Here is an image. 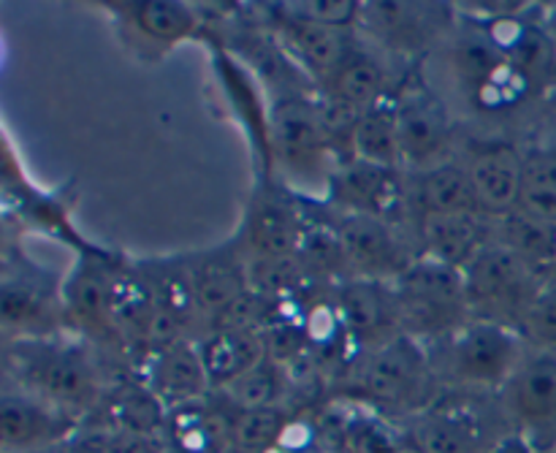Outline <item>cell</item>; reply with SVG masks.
<instances>
[{
	"label": "cell",
	"instance_id": "17",
	"mask_svg": "<svg viewBox=\"0 0 556 453\" xmlns=\"http://www.w3.org/2000/svg\"><path fill=\"white\" fill-rule=\"evenodd\" d=\"M424 259H434L454 269H465L483 248L494 242V226L486 215H424Z\"/></svg>",
	"mask_w": 556,
	"mask_h": 453
},
{
	"label": "cell",
	"instance_id": "18",
	"mask_svg": "<svg viewBox=\"0 0 556 453\" xmlns=\"http://www.w3.org/2000/svg\"><path fill=\"white\" fill-rule=\"evenodd\" d=\"M199 351L212 389L220 391L264 362L266 340L264 331L255 329H212L199 342Z\"/></svg>",
	"mask_w": 556,
	"mask_h": 453
},
{
	"label": "cell",
	"instance_id": "34",
	"mask_svg": "<svg viewBox=\"0 0 556 453\" xmlns=\"http://www.w3.org/2000/svg\"><path fill=\"white\" fill-rule=\"evenodd\" d=\"M510 65V58L492 41V38H465L454 52V68L462 76L467 87L476 90H486L500 74Z\"/></svg>",
	"mask_w": 556,
	"mask_h": 453
},
{
	"label": "cell",
	"instance_id": "4",
	"mask_svg": "<svg viewBox=\"0 0 556 453\" xmlns=\"http://www.w3.org/2000/svg\"><path fill=\"white\" fill-rule=\"evenodd\" d=\"M25 373L38 400L81 421L101 402L96 369L71 348H38L25 358Z\"/></svg>",
	"mask_w": 556,
	"mask_h": 453
},
{
	"label": "cell",
	"instance_id": "3",
	"mask_svg": "<svg viewBox=\"0 0 556 453\" xmlns=\"http://www.w3.org/2000/svg\"><path fill=\"white\" fill-rule=\"evenodd\" d=\"M429 378L432 369L421 342L396 335L394 340L372 348L358 373V386L375 405L413 411L427 400Z\"/></svg>",
	"mask_w": 556,
	"mask_h": 453
},
{
	"label": "cell",
	"instance_id": "44",
	"mask_svg": "<svg viewBox=\"0 0 556 453\" xmlns=\"http://www.w3.org/2000/svg\"><path fill=\"white\" fill-rule=\"evenodd\" d=\"M554 453H556V449H554Z\"/></svg>",
	"mask_w": 556,
	"mask_h": 453
},
{
	"label": "cell",
	"instance_id": "25",
	"mask_svg": "<svg viewBox=\"0 0 556 453\" xmlns=\"http://www.w3.org/2000/svg\"><path fill=\"white\" fill-rule=\"evenodd\" d=\"M109 313H112V326L123 331L128 340L144 345L150 326L155 320V299H152L150 286L144 277L136 272H114L112 293H109Z\"/></svg>",
	"mask_w": 556,
	"mask_h": 453
},
{
	"label": "cell",
	"instance_id": "1",
	"mask_svg": "<svg viewBox=\"0 0 556 453\" xmlns=\"http://www.w3.org/2000/svg\"><path fill=\"white\" fill-rule=\"evenodd\" d=\"M465 293L470 313H478L481 320L514 326L525 324L538 291L546 280L535 275L516 253L505 244L492 242L483 248L470 264L462 269ZM516 329V326H514Z\"/></svg>",
	"mask_w": 556,
	"mask_h": 453
},
{
	"label": "cell",
	"instance_id": "36",
	"mask_svg": "<svg viewBox=\"0 0 556 453\" xmlns=\"http://www.w3.org/2000/svg\"><path fill=\"white\" fill-rule=\"evenodd\" d=\"M380 36L394 47H413L424 36L421 5L410 3H372L367 5Z\"/></svg>",
	"mask_w": 556,
	"mask_h": 453
},
{
	"label": "cell",
	"instance_id": "6",
	"mask_svg": "<svg viewBox=\"0 0 556 453\" xmlns=\"http://www.w3.org/2000/svg\"><path fill=\"white\" fill-rule=\"evenodd\" d=\"M81 424L36 394H3L0 449L3 453H41L65 445Z\"/></svg>",
	"mask_w": 556,
	"mask_h": 453
},
{
	"label": "cell",
	"instance_id": "10",
	"mask_svg": "<svg viewBox=\"0 0 556 453\" xmlns=\"http://www.w3.org/2000/svg\"><path fill=\"white\" fill-rule=\"evenodd\" d=\"M271 139L280 161L291 172H315L329 152V130L324 112L304 98H282L269 117Z\"/></svg>",
	"mask_w": 556,
	"mask_h": 453
},
{
	"label": "cell",
	"instance_id": "15",
	"mask_svg": "<svg viewBox=\"0 0 556 453\" xmlns=\"http://www.w3.org/2000/svg\"><path fill=\"white\" fill-rule=\"evenodd\" d=\"M190 280H193L199 315L215 320L217 315L226 313L250 291L248 259L242 255L239 242L195 255L190 264Z\"/></svg>",
	"mask_w": 556,
	"mask_h": 453
},
{
	"label": "cell",
	"instance_id": "37",
	"mask_svg": "<svg viewBox=\"0 0 556 453\" xmlns=\"http://www.w3.org/2000/svg\"><path fill=\"white\" fill-rule=\"evenodd\" d=\"M329 435L345 453H400L394 435L383 424L372 421V418L345 421L331 429Z\"/></svg>",
	"mask_w": 556,
	"mask_h": 453
},
{
	"label": "cell",
	"instance_id": "42",
	"mask_svg": "<svg viewBox=\"0 0 556 453\" xmlns=\"http://www.w3.org/2000/svg\"><path fill=\"white\" fill-rule=\"evenodd\" d=\"M486 453H535V445H532V440L525 432L514 429V432L503 435Z\"/></svg>",
	"mask_w": 556,
	"mask_h": 453
},
{
	"label": "cell",
	"instance_id": "41",
	"mask_svg": "<svg viewBox=\"0 0 556 453\" xmlns=\"http://www.w3.org/2000/svg\"><path fill=\"white\" fill-rule=\"evenodd\" d=\"M112 453H166V440L155 435L112 429Z\"/></svg>",
	"mask_w": 556,
	"mask_h": 453
},
{
	"label": "cell",
	"instance_id": "7",
	"mask_svg": "<svg viewBox=\"0 0 556 453\" xmlns=\"http://www.w3.org/2000/svg\"><path fill=\"white\" fill-rule=\"evenodd\" d=\"M329 196L353 215H369L378 221H394L407 199V188L400 168L372 166L364 161H351L329 177Z\"/></svg>",
	"mask_w": 556,
	"mask_h": 453
},
{
	"label": "cell",
	"instance_id": "12",
	"mask_svg": "<svg viewBox=\"0 0 556 453\" xmlns=\"http://www.w3.org/2000/svg\"><path fill=\"white\" fill-rule=\"evenodd\" d=\"M396 128H400L402 163L427 166L451 139V119L438 96L424 85L410 87L396 98Z\"/></svg>",
	"mask_w": 556,
	"mask_h": 453
},
{
	"label": "cell",
	"instance_id": "21",
	"mask_svg": "<svg viewBox=\"0 0 556 453\" xmlns=\"http://www.w3.org/2000/svg\"><path fill=\"white\" fill-rule=\"evenodd\" d=\"M282 36H286L288 47L293 49L296 60H302L304 68L309 74L320 76L326 81L331 79L337 68L348 60L353 52V43L348 41L345 30H334V27L315 25V22L296 20V16H282Z\"/></svg>",
	"mask_w": 556,
	"mask_h": 453
},
{
	"label": "cell",
	"instance_id": "28",
	"mask_svg": "<svg viewBox=\"0 0 556 453\" xmlns=\"http://www.w3.org/2000/svg\"><path fill=\"white\" fill-rule=\"evenodd\" d=\"M101 421L112 429L163 438L168 424V407L144 383H128L109 397Z\"/></svg>",
	"mask_w": 556,
	"mask_h": 453
},
{
	"label": "cell",
	"instance_id": "22",
	"mask_svg": "<svg viewBox=\"0 0 556 453\" xmlns=\"http://www.w3.org/2000/svg\"><path fill=\"white\" fill-rule=\"evenodd\" d=\"M331 103L348 109L353 114H362L372 109L386 98V71L372 54L353 49L345 63L331 74L326 81Z\"/></svg>",
	"mask_w": 556,
	"mask_h": 453
},
{
	"label": "cell",
	"instance_id": "23",
	"mask_svg": "<svg viewBox=\"0 0 556 453\" xmlns=\"http://www.w3.org/2000/svg\"><path fill=\"white\" fill-rule=\"evenodd\" d=\"M109 293H112V272L92 261H81L63 286L65 313L79 320L85 329H114L112 313H109Z\"/></svg>",
	"mask_w": 556,
	"mask_h": 453
},
{
	"label": "cell",
	"instance_id": "13",
	"mask_svg": "<svg viewBox=\"0 0 556 453\" xmlns=\"http://www.w3.org/2000/svg\"><path fill=\"white\" fill-rule=\"evenodd\" d=\"M141 383L168 407L190 405L210 394L212 383L206 375L204 362H201L199 342L179 340L163 351L150 353V362L144 367V380Z\"/></svg>",
	"mask_w": 556,
	"mask_h": 453
},
{
	"label": "cell",
	"instance_id": "16",
	"mask_svg": "<svg viewBox=\"0 0 556 453\" xmlns=\"http://www.w3.org/2000/svg\"><path fill=\"white\" fill-rule=\"evenodd\" d=\"M472 193L486 217H505L519 210L521 155L508 144H492L478 150L467 163Z\"/></svg>",
	"mask_w": 556,
	"mask_h": 453
},
{
	"label": "cell",
	"instance_id": "38",
	"mask_svg": "<svg viewBox=\"0 0 556 453\" xmlns=\"http://www.w3.org/2000/svg\"><path fill=\"white\" fill-rule=\"evenodd\" d=\"M521 335L541 351L556 353V277L546 280L521 324Z\"/></svg>",
	"mask_w": 556,
	"mask_h": 453
},
{
	"label": "cell",
	"instance_id": "30",
	"mask_svg": "<svg viewBox=\"0 0 556 453\" xmlns=\"http://www.w3.org/2000/svg\"><path fill=\"white\" fill-rule=\"evenodd\" d=\"M282 389H286V375L277 362L269 356L261 364H255L250 373L228 383L220 389V400L231 407L233 413H248V411H264V407H280Z\"/></svg>",
	"mask_w": 556,
	"mask_h": 453
},
{
	"label": "cell",
	"instance_id": "43",
	"mask_svg": "<svg viewBox=\"0 0 556 453\" xmlns=\"http://www.w3.org/2000/svg\"><path fill=\"white\" fill-rule=\"evenodd\" d=\"M226 453H242V451H239V449H233V445H231V449H228Z\"/></svg>",
	"mask_w": 556,
	"mask_h": 453
},
{
	"label": "cell",
	"instance_id": "39",
	"mask_svg": "<svg viewBox=\"0 0 556 453\" xmlns=\"http://www.w3.org/2000/svg\"><path fill=\"white\" fill-rule=\"evenodd\" d=\"M282 9L291 11V16H296V20L348 30L358 20L362 3H356V0H304V3H288Z\"/></svg>",
	"mask_w": 556,
	"mask_h": 453
},
{
	"label": "cell",
	"instance_id": "19",
	"mask_svg": "<svg viewBox=\"0 0 556 453\" xmlns=\"http://www.w3.org/2000/svg\"><path fill=\"white\" fill-rule=\"evenodd\" d=\"M407 199L421 212V217L459 215V212L483 215L476 193H472L467 168L454 166V163H438V166L424 168L418 177H413L410 188H407Z\"/></svg>",
	"mask_w": 556,
	"mask_h": 453
},
{
	"label": "cell",
	"instance_id": "8",
	"mask_svg": "<svg viewBox=\"0 0 556 453\" xmlns=\"http://www.w3.org/2000/svg\"><path fill=\"white\" fill-rule=\"evenodd\" d=\"M340 234L351 277L394 282L413 264L389 223L378 221V217L345 212L340 217Z\"/></svg>",
	"mask_w": 556,
	"mask_h": 453
},
{
	"label": "cell",
	"instance_id": "31",
	"mask_svg": "<svg viewBox=\"0 0 556 453\" xmlns=\"http://www.w3.org/2000/svg\"><path fill=\"white\" fill-rule=\"evenodd\" d=\"M130 20L147 38L161 43H179L195 33V11L179 0H139L130 3Z\"/></svg>",
	"mask_w": 556,
	"mask_h": 453
},
{
	"label": "cell",
	"instance_id": "29",
	"mask_svg": "<svg viewBox=\"0 0 556 453\" xmlns=\"http://www.w3.org/2000/svg\"><path fill=\"white\" fill-rule=\"evenodd\" d=\"M519 210L556 223V147H541L521 155Z\"/></svg>",
	"mask_w": 556,
	"mask_h": 453
},
{
	"label": "cell",
	"instance_id": "24",
	"mask_svg": "<svg viewBox=\"0 0 556 453\" xmlns=\"http://www.w3.org/2000/svg\"><path fill=\"white\" fill-rule=\"evenodd\" d=\"M353 161L372 163L383 168H400V128H396V101H380L358 114L351 134Z\"/></svg>",
	"mask_w": 556,
	"mask_h": 453
},
{
	"label": "cell",
	"instance_id": "11",
	"mask_svg": "<svg viewBox=\"0 0 556 453\" xmlns=\"http://www.w3.org/2000/svg\"><path fill=\"white\" fill-rule=\"evenodd\" d=\"M481 411L467 405H434L413 421L418 453H486L503 435L489 432Z\"/></svg>",
	"mask_w": 556,
	"mask_h": 453
},
{
	"label": "cell",
	"instance_id": "20",
	"mask_svg": "<svg viewBox=\"0 0 556 453\" xmlns=\"http://www.w3.org/2000/svg\"><path fill=\"white\" fill-rule=\"evenodd\" d=\"M494 242L519 255L541 280L556 277V223L514 210L494 223Z\"/></svg>",
	"mask_w": 556,
	"mask_h": 453
},
{
	"label": "cell",
	"instance_id": "33",
	"mask_svg": "<svg viewBox=\"0 0 556 453\" xmlns=\"http://www.w3.org/2000/svg\"><path fill=\"white\" fill-rule=\"evenodd\" d=\"M309 275L296 255L291 259H248V280L250 291L269 302L291 299L293 293L302 291Z\"/></svg>",
	"mask_w": 556,
	"mask_h": 453
},
{
	"label": "cell",
	"instance_id": "45",
	"mask_svg": "<svg viewBox=\"0 0 556 453\" xmlns=\"http://www.w3.org/2000/svg\"><path fill=\"white\" fill-rule=\"evenodd\" d=\"M166 453H168V451H166Z\"/></svg>",
	"mask_w": 556,
	"mask_h": 453
},
{
	"label": "cell",
	"instance_id": "40",
	"mask_svg": "<svg viewBox=\"0 0 556 453\" xmlns=\"http://www.w3.org/2000/svg\"><path fill=\"white\" fill-rule=\"evenodd\" d=\"M63 453H112V427L103 421L85 424L65 440Z\"/></svg>",
	"mask_w": 556,
	"mask_h": 453
},
{
	"label": "cell",
	"instance_id": "14",
	"mask_svg": "<svg viewBox=\"0 0 556 453\" xmlns=\"http://www.w3.org/2000/svg\"><path fill=\"white\" fill-rule=\"evenodd\" d=\"M302 239V210L280 196H258L244 215L239 248L248 259H291Z\"/></svg>",
	"mask_w": 556,
	"mask_h": 453
},
{
	"label": "cell",
	"instance_id": "2",
	"mask_svg": "<svg viewBox=\"0 0 556 453\" xmlns=\"http://www.w3.org/2000/svg\"><path fill=\"white\" fill-rule=\"evenodd\" d=\"M445 340L448 375L476 389H505L527 356L525 335L494 320H467Z\"/></svg>",
	"mask_w": 556,
	"mask_h": 453
},
{
	"label": "cell",
	"instance_id": "9",
	"mask_svg": "<svg viewBox=\"0 0 556 453\" xmlns=\"http://www.w3.org/2000/svg\"><path fill=\"white\" fill-rule=\"evenodd\" d=\"M334 310L342 320V329L356 342H369L378 348L400 335L391 282L362 280V277L342 280L334 293Z\"/></svg>",
	"mask_w": 556,
	"mask_h": 453
},
{
	"label": "cell",
	"instance_id": "27",
	"mask_svg": "<svg viewBox=\"0 0 556 453\" xmlns=\"http://www.w3.org/2000/svg\"><path fill=\"white\" fill-rule=\"evenodd\" d=\"M296 259L302 261L309 275L351 280L340 221H326V217H313L309 212H302V239H299Z\"/></svg>",
	"mask_w": 556,
	"mask_h": 453
},
{
	"label": "cell",
	"instance_id": "5",
	"mask_svg": "<svg viewBox=\"0 0 556 453\" xmlns=\"http://www.w3.org/2000/svg\"><path fill=\"white\" fill-rule=\"evenodd\" d=\"M505 411L530 440H556V353L535 348L505 386Z\"/></svg>",
	"mask_w": 556,
	"mask_h": 453
},
{
	"label": "cell",
	"instance_id": "35",
	"mask_svg": "<svg viewBox=\"0 0 556 453\" xmlns=\"http://www.w3.org/2000/svg\"><path fill=\"white\" fill-rule=\"evenodd\" d=\"M3 320L14 329H38L49 320V297L27 280L3 282Z\"/></svg>",
	"mask_w": 556,
	"mask_h": 453
},
{
	"label": "cell",
	"instance_id": "26",
	"mask_svg": "<svg viewBox=\"0 0 556 453\" xmlns=\"http://www.w3.org/2000/svg\"><path fill=\"white\" fill-rule=\"evenodd\" d=\"M139 275L150 286L157 313L168 315V318L179 320L190 329L193 318L199 315L193 280H190V264H182V261H147V264L139 266Z\"/></svg>",
	"mask_w": 556,
	"mask_h": 453
},
{
	"label": "cell",
	"instance_id": "32",
	"mask_svg": "<svg viewBox=\"0 0 556 453\" xmlns=\"http://www.w3.org/2000/svg\"><path fill=\"white\" fill-rule=\"evenodd\" d=\"M291 432V421L282 407H264L233 416L231 443L242 453H275Z\"/></svg>",
	"mask_w": 556,
	"mask_h": 453
}]
</instances>
